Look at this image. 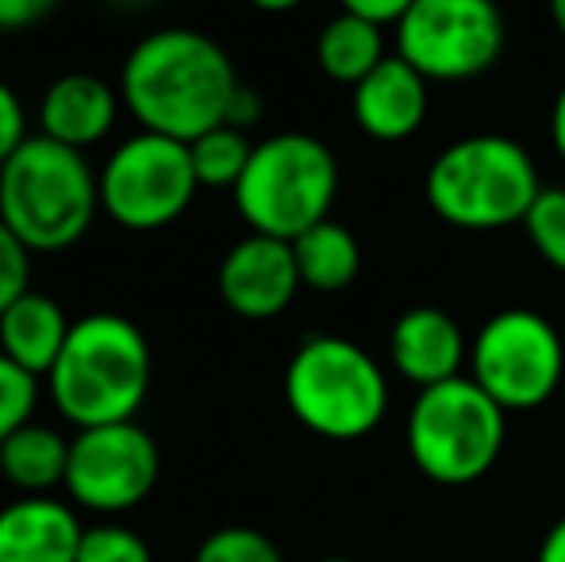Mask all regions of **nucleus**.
<instances>
[{"mask_svg":"<svg viewBox=\"0 0 565 562\" xmlns=\"http://www.w3.org/2000/svg\"><path fill=\"white\" fill-rule=\"evenodd\" d=\"M31 136H28V116H23V105L15 97L12 85L0 82V166L15 155Z\"/></svg>","mask_w":565,"mask_h":562,"instance_id":"obj_27","label":"nucleus"},{"mask_svg":"<svg viewBox=\"0 0 565 562\" xmlns=\"http://www.w3.org/2000/svg\"><path fill=\"white\" fill-rule=\"evenodd\" d=\"M196 189L189 142L139 131L100 170V209L127 232H158L189 209Z\"/></svg>","mask_w":565,"mask_h":562,"instance_id":"obj_9","label":"nucleus"},{"mask_svg":"<svg viewBox=\"0 0 565 562\" xmlns=\"http://www.w3.org/2000/svg\"><path fill=\"white\" fill-rule=\"evenodd\" d=\"M292 255H297L300 285L316 293H339L362 271V251L358 240L335 220H323L312 232L292 240Z\"/></svg>","mask_w":565,"mask_h":562,"instance_id":"obj_20","label":"nucleus"},{"mask_svg":"<svg viewBox=\"0 0 565 562\" xmlns=\"http://www.w3.org/2000/svg\"><path fill=\"white\" fill-rule=\"evenodd\" d=\"M74 324L66 320L62 305L46 293L28 289L4 316H0V354L12 359L31 378H43L54 370L62 347Z\"/></svg>","mask_w":565,"mask_h":562,"instance_id":"obj_17","label":"nucleus"},{"mask_svg":"<svg viewBox=\"0 0 565 562\" xmlns=\"http://www.w3.org/2000/svg\"><path fill=\"white\" fill-rule=\"evenodd\" d=\"M300 271L292 243L269 235H246L220 263V297L243 320H274L292 305Z\"/></svg>","mask_w":565,"mask_h":562,"instance_id":"obj_12","label":"nucleus"},{"mask_svg":"<svg viewBox=\"0 0 565 562\" xmlns=\"http://www.w3.org/2000/svg\"><path fill=\"white\" fill-rule=\"evenodd\" d=\"M473 382L504 413H527L554 397L565 374L562 336L531 308H504L473 339Z\"/></svg>","mask_w":565,"mask_h":562,"instance_id":"obj_8","label":"nucleus"},{"mask_svg":"<svg viewBox=\"0 0 565 562\" xmlns=\"http://www.w3.org/2000/svg\"><path fill=\"white\" fill-rule=\"evenodd\" d=\"M504 35V15L489 0H412L396 51L427 82H466L500 59Z\"/></svg>","mask_w":565,"mask_h":562,"instance_id":"obj_10","label":"nucleus"},{"mask_svg":"<svg viewBox=\"0 0 565 562\" xmlns=\"http://www.w3.org/2000/svg\"><path fill=\"white\" fill-rule=\"evenodd\" d=\"M189 155H193V170L201 185L235 189L238 178L246 173V166H250L254 147H250V139H246V131H235L224 124V128L189 142Z\"/></svg>","mask_w":565,"mask_h":562,"instance_id":"obj_21","label":"nucleus"},{"mask_svg":"<svg viewBox=\"0 0 565 562\" xmlns=\"http://www.w3.org/2000/svg\"><path fill=\"white\" fill-rule=\"evenodd\" d=\"M335 193L339 162L328 142L305 131H285L254 147L250 166L235 185V209L254 235L292 243L331 220Z\"/></svg>","mask_w":565,"mask_h":562,"instance_id":"obj_5","label":"nucleus"},{"mask_svg":"<svg viewBox=\"0 0 565 562\" xmlns=\"http://www.w3.org/2000/svg\"><path fill=\"white\" fill-rule=\"evenodd\" d=\"M70 443L54 427L28 424L0 447V474L28 497H43L46 489L66 486Z\"/></svg>","mask_w":565,"mask_h":562,"instance_id":"obj_18","label":"nucleus"},{"mask_svg":"<svg viewBox=\"0 0 565 562\" xmlns=\"http://www.w3.org/2000/svg\"><path fill=\"white\" fill-rule=\"evenodd\" d=\"M162 455L139 424L85 427L70 443L66 489L93 512H127L150 497Z\"/></svg>","mask_w":565,"mask_h":562,"instance_id":"obj_11","label":"nucleus"},{"mask_svg":"<svg viewBox=\"0 0 565 562\" xmlns=\"http://www.w3.org/2000/svg\"><path fill=\"white\" fill-rule=\"evenodd\" d=\"M316 59H320V70L331 82L358 85L385 62V35H381V28L358 20L354 12L342 8L335 20H328V28L320 31Z\"/></svg>","mask_w":565,"mask_h":562,"instance_id":"obj_19","label":"nucleus"},{"mask_svg":"<svg viewBox=\"0 0 565 562\" xmlns=\"http://www.w3.org/2000/svg\"><path fill=\"white\" fill-rule=\"evenodd\" d=\"M35 405H39V378H31L28 370H20L12 359L0 354V447L20 427L31 424Z\"/></svg>","mask_w":565,"mask_h":562,"instance_id":"obj_24","label":"nucleus"},{"mask_svg":"<svg viewBox=\"0 0 565 562\" xmlns=\"http://www.w3.org/2000/svg\"><path fill=\"white\" fill-rule=\"evenodd\" d=\"M388 359H393L396 374L416 382L419 390H431V385L461 378L466 336H461V328L454 324L450 312L419 305V308H408V312L393 324Z\"/></svg>","mask_w":565,"mask_h":562,"instance_id":"obj_13","label":"nucleus"},{"mask_svg":"<svg viewBox=\"0 0 565 562\" xmlns=\"http://www.w3.org/2000/svg\"><path fill=\"white\" fill-rule=\"evenodd\" d=\"M258 120H262L258 89H250V85H238L235 97H231V108H227V128L246 131V128H254Z\"/></svg>","mask_w":565,"mask_h":562,"instance_id":"obj_30","label":"nucleus"},{"mask_svg":"<svg viewBox=\"0 0 565 562\" xmlns=\"http://www.w3.org/2000/svg\"><path fill=\"white\" fill-rule=\"evenodd\" d=\"M51 12V0H0V31H28Z\"/></svg>","mask_w":565,"mask_h":562,"instance_id":"obj_29","label":"nucleus"},{"mask_svg":"<svg viewBox=\"0 0 565 562\" xmlns=\"http://www.w3.org/2000/svg\"><path fill=\"white\" fill-rule=\"evenodd\" d=\"M77 562H154L150 543L124 524H97L85 528Z\"/></svg>","mask_w":565,"mask_h":562,"instance_id":"obj_25","label":"nucleus"},{"mask_svg":"<svg viewBox=\"0 0 565 562\" xmlns=\"http://www.w3.org/2000/svg\"><path fill=\"white\" fill-rule=\"evenodd\" d=\"M193 562H285L277 543L269 536L254 532L246 524L216 528L209 540L196 548Z\"/></svg>","mask_w":565,"mask_h":562,"instance_id":"obj_22","label":"nucleus"},{"mask_svg":"<svg viewBox=\"0 0 565 562\" xmlns=\"http://www.w3.org/2000/svg\"><path fill=\"white\" fill-rule=\"evenodd\" d=\"M427 116V77L396 54L385 59L365 82L354 85V120L365 136L381 142L408 139Z\"/></svg>","mask_w":565,"mask_h":562,"instance_id":"obj_15","label":"nucleus"},{"mask_svg":"<svg viewBox=\"0 0 565 562\" xmlns=\"http://www.w3.org/2000/svg\"><path fill=\"white\" fill-rule=\"evenodd\" d=\"M31 251L12 235V227L0 220V316L31 289Z\"/></svg>","mask_w":565,"mask_h":562,"instance_id":"obj_26","label":"nucleus"},{"mask_svg":"<svg viewBox=\"0 0 565 562\" xmlns=\"http://www.w3.org/2000/svg\"><path fill=\"white\" fill-rule=\"evenodd\" d=\"M554 20H558V28H562V35H565V0L554 4Z\"/></svg>","mask_w":565,"mask_h":562,"instance_id":"obj_33","label":"nucleus"},{"mask_svg":"<svg viewBox=\"0 0 565 562\" xmlns=\"http://www.w3.org/2000/svg\"><path fill=\"white\" fill-rule=\"evenodd\" d=\"M539 562H565V517L554 520V528L546 532L543 548H539Z\"/></svg>","mask_w":565,"mask_h":562,"instance_id":"obj_31","label":"nucleus"},{"mask_svg":"<svg viewBox=\"0 0 565 562\" xmlns=\"http://www.w3.org/2000/svg\"><path fill=\"white\" fill-rule=\"evenodd\" d=\"M424 189L435 216L466 232L523 224L543 193L531 155L504 136H469L450 142L431 162Z\"/></svg>","mask_w":565,"mask_h":562,"instance_id":"obj_4","label":"nucleus"},{"mask_svg":"<svg viewBox=\"0 0 565 562\" xmlns=\"http://www.w3.org/2000/svg\"><path fill=\"white\" fill-rule=\"evenodd\" d=\"M116 124V93L93 74H66L46 85L39 100V136L82 150L100 142Z\"/></svg>","mask_w":565,"mask_h":562,"instance_id":"obj_16","label":"nucleus"},{"mask_svg":"<svg viewBox=\"0 0 565 562\" xmlns=\"http://www.w3.org/2000/svg\"><path fill=\"white\" fill-rule=\"evenodd\" d=\"M504 409L473 382H454L419 390L408 416V450L416 466L443 486H466L492 470L504 450Z\"/></svg>","mask_w":565,"mask_h":562,"instance_id":"obj_7","label":"nucleus"},{"mask_svg":"<svg viewBox=\"0 0 565 562\" xmlns=\"http://www.w3.org/2000/svg\"><path fill=\"white\" fill-rule=\"evenodd\" d=\"M412 0H350L347 12H354L358 20L373 23V28H401V20L408 15Z\"/></svg>","mask_w":565,"mask_h":562,"instance_id":"obj_28","label":"nucleus"},{"mask_svg":"<svg viewBox=\"0 0 565 562\" xmlns=\"http://www.w3.org/2000/svg\"><path fill=\"white\" fill-rule=\"evenodd\" d=\"M285 401L308 432L347 443L385 421L388 382L358 343L308 336L285 367Z\"/></svg>","mask_w":565,"mask_h":562,"instance_id":"obj_6","label":"nucleus"},{"mask_svg":"<svg viewBox=\"0 0 565 562\" xmlns=\"http://www.w3.org/2000/svg\"><path fill=\"white\" fill-rule=\"evenodd\" d=\"M551 139L554 150L565 158V85L558 89V100H554V113H551Z\"/></svg>","mask_w":565,"mask_h":562,"instance_id":"obj_32","label":"nucleus"},{"mask_svg":"<svg viewBox=\"0 0 565 562\" xmlns=\"http://www.w3.org/2000/svg\"><path fill=\"white\" fill-rule=\"evenodd\" d=\"M523 227H527L539 255H543L554 271L565 274V189H543L539 201L531 204Z\"/></svg>","mask_w":565,"mask_h":562,"instance_id":"obj_23","label":"nucleus"},{"mask_svg":"<svg viewBox=\"0 0 565 562\" xmlns=\"http://www.w3.org/2000/svg\"><path fill=\"white\" fill-rule=\"evenodd\" d=\"M150 343L127 316L93 312L70 328L51 378V397L70 424H131L150 393Z\"/></svg>","mask_w":565,"mask_h":562,"instance_id":"obj_2","label":"nucleus"},{"mask_svg":"<svg viewBox=\"0 0 565 562\" xmlns=\"http://www.w3.org/2000/svg\"><path fill=\"white\" fill-rule=\"evenodd\" d=\"M100 178L82 150L31 136L0 166V220L28 251H66L93 227Z\"/></svg>","mask_w":565,"mask_h":562,"instance_id":"obj_3","label":"nucleus"},{"mask_svg":"<svg viewBox=\"0 0 565 562\" xmlns=\"http://www.w3.org/2000/svg\"><path fill=\"white\" fill-rule=\"evenodd\" d=\"M320 562H358V559H347V555H328V559H320Z\"/></svg>","mask_w":565,"mask_h":562,"instance_id":"obj_34","label":"nucleus"},{"mask_svg":"<svg viewBox=\"0 0 565 562\" xmlns=\"http://www.w3.org/2000/svg\"><path fill=\"white\" fill-rule=\"evenodd\" d=\"M238 85L224 46L193 28L139 39L119 74V93L142 131L178 142H196L224 128Z\"/></svg>","mask_w":565,"mask_h":562,"instance_id":"obj_1","label":"nucleus"},{"mask_svg":"<svg viewBox=\"0 0 565 562\" xmlns=\"http://www.w3.org/2000/svg\"><path fill=\"white\" fill-rule=\"evenodd\" d=\"M82 520L54 497H20L0 509V562H77Z\"/></svg>","mask_w":565,"mask_h":562,"instance_id":"obj_14","label":"nucleus"}]
</instances>
